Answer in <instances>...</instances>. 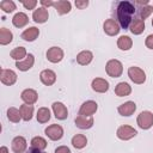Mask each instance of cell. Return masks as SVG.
Segmentation results:
<instances>
[{
	"label": "cell",
	"instance_id": "cell-42",
	"mask_svg": "<svg viewBox=\"0 0 153 153\" xmlns=\"http://www.w3.org/2000/svg\"><path fill=\"white\" fill-rule=\"evenodd\" d=\"M0 153H8V151H7V148H6L5 146H2V147L0 148Z\"/></svg>",
	"mask_w": 153,
	"mask_h": 153
},
{
	"label": "cell",
	"instance_id": "cell-7",
	"mask_svg": "<svg viewBox=\"0 0 153 153\" xmlns=\"http://www.w3.org/2000/svg\"><path fill=\"white\" fill-rule=\"evenodd\" d=\"M103 29H104V32L109 36H115L121 30L118 22H116L115 19H106L103 24Z\"/></svg>",
	"mask_w": 153,
	"mask_h": 153
},
{
	"label": "cell",
	"instance_id": "cell-19",
	"mask_svg": "<svg viewBox=\"0 0 153 153\" xmlns=\"http://www.w3.org/2000/svg\"><path fill=\"white\" fill-rule=\"evenodd\" d=\"M48 17H49V13H48V10L44 8V7H39L37 10L33 11L32 13V18L36 23H45L48 20Z\"/></svg>",
	"mask_w": 153,
	"mask_h": 153
},
{
	"label": "cell",
	"instance_id": "cell-6",
	"mask_svg": "<svg viewBox=\"0 0 153 153\" xmlns=\"http://www.w3.org/2000/svg\"><path fill=\"white\" fill-rule=\"evenodd\" d=\"M136 134H137V131L130 126H121L116 133L117 137L121 140H129V139L134 137Z\"/></svg>",
	"mask_w": 153,
	"mask_h": 153
},
{
	"label": "cell",
	"instance_id": "cell-4",
	"mask_svg": "<svg viewBox=\"0 0 153 153\" xmlns=\"http://www.w3.org/2000/svg\"><path fill=\"white\" fill-rule=\"evenodd\" d=\"M136 122L141 129H149L153 126V114L151 111H142L137 116Z\"/></svg>",
	"mask_w": 153,
	"mask_h": 153
},
{
	"label": "cell",
	"instance_id": "cell-35",
	"mask_svg": "<svg viewBox=\"0 0 153 153\" xmlns=\"http://www.w3.org/2000/svg\"><path fill=\"white\" fill-rule=\"evenodd\" d=\"M152 12H153V6H149V5L141 6V7L139 8V16H140V19L145 20L147 17L151 16Z\"/></svg>",
	"mask_w": 153,
	"mask_h": 153
},
{
	"label": "cell",
	"instance_id": "cell-5",
	"mask_svg": "<svg viewBox=\"0 0 153 153\" xmlns=\"http://www.w3.org/2000/svg\"><path fill=\"white\" fill-rule=\"evenodd\" d=\"M45 135L50 140L56 141V140H60L63 136V129L59 124H51L48 128H45Z\"/></svg>",
	"mask_w": 153,
	"mask_h": 153
},
{
	"label": "cell",
	"instance_id": "cell-18",
	"mask_svg": "<svg viewBox=\"0 0 153 153\" xmlns=\"http://www.w3.org/2000/svg\"><path fill=\"white\" fill-rule=\"evenodd\" d=\"M26 149V140L23 136H17L12 140V151L14 153H23Z\"/></svg>",
	"mask_w": 153,
	"mask_h": 153
},
{
	"label": "cell",
	"instance_id": "cell-20",
	"mask_svg": "<svg viewBox=\"0 0 153 153\" xmlns=\"http://www.w3.org/2000/svg\"><path fill=\"white\" fill-rule=\"evenodd\" d=\"M38 35H39V30L37 27H35V26H31V27H29V29H26V30L23 31L22 38L24 41L32 42V41H35L38 37Z\"/></svg>",
	"mask_w": 153,
	"mask_h": 153
},
{
	"label": "cell",
	"instance_id": "cell-33",
	"mask_svg": "<svg viewBox=\"0 0 153 153\" xmlns=\"http://www.w3.org/2000/svg\"><path fill=\"white\" fill-rule=\"evenodd\" d=\"M31 147L42 151V149H44L47 147V141L41 136H36V137H33L31 140Z\"/></svg>",
	"mask_w": 153,
	"mask_h": 153
},
{
	"label": "cell",
	"instance_id": "cell-2",
	"mask_svg": "<svg viewBox=\"0 0 153 153\" xmlns=\"http://www.w3.org/2000/svg\"><path fill=\"white\" fill-rule=\"evenodd\" d=\"M105 71L108 73L109 76L111 78H118L121 76L122 72H123V66L122 63L118 61V60H109L106 62V66H105Z\"/></svg>",
	"mask_w": 153,
	"mask_h": 153
},
{
	"label": "cell",
	"instance_id": "cell-3",
	"mask_svg": "<svg viewBox=\"0 0 153 153\" xmlns=\"http://www.w3.org/2000/svg\"><path fill=\"white\" fill-rule=\"evenodd\" d=\"M128 76L135 84H143L146 81V74H145V72L141 68L136 67V66L129 67V69H128Z\"/></svg>",
	"mask_w": 153,
	"mask_h": 153
},
{
	"label": "cell",
	"instance_id": "cell-12",
	"mask_svg": "<svg viewBox=\"0 0 153 153\" xmlns=\"http://www.w3.org/2000/svg\"><path fill=\"white\" fill-rule=\"evenodd\" d=\"M75 126L80 129H88L93 126V118H92V116L78 115L75 118Z\"/></svg>",
	"mask_w": 153,
	"mask_h": 153
},
{
	"label": "cell",
	"instance_id": "cell-26",
	"mask_svg": "<svg viewBox=\"0 0 153 153\" xmlns=\"http://www.w3.org/2000/svg\"><path fill=\"white\" fill-rule=\"evenodd\" d=\"M20 115H22V118L24 121H30L32 118V114H33V106L31 104H23L20 108Z\"/></svg>",
	"mask_w": 153,
	"mask_h": 153
},
{
	"label": "cell",
	"instance_id": "cell-29",
	"mask_svg": "<svg viewBox=\"0 0 153 153\" xmlns=\"http://www.w3.org/2000/svg\"><path fill=\"white\" fill-rule=\"evenodd\" d=\"M133 45V41L129 36H121L117 41V47L121 50H129Z\"/></svg>",
	"mask_w": 153,
	"mask_h": 153
},
{
	"label": "cell",
	"instance_id": "cell-37",
	"mask_svg": "<svg viewBox=\"0 0 153 153\" xmlns=\"http://www.w3.org/2000/svg\"><path fill=\"white\" fill-rule=\"evenodd\" d=\"M87 5H88V1L87 0H76L75 1V6L78 7V8H80V10H82V8H86L87 7Z\"/></svg>",
	"mask_w": 153,
	"mask_h": 153
},
{
	"label": "cell",
	"instance_id": "cell-36",
	"mask_svg": "<svg viewBox=\"0 0 153 153\" xmlns=\"http://www.w3.org/2000/svg\"><path fill=\"white\" fill-rule=\"evenodd\" d=\"M23 5H24V7H25V8H27V10H32V8H35V6L37 5V1H36V0L23 1Z\"/></svg>",
	"mask_w": 153,
	"mask_h": 153
},
{
	"label": "cell",
	"instance_id": "cell-28",
	"mask_svg": "<svg viewBox=\"0 0 153 153\" xmlns=\"http://www.w3.org/2000/svg\"><path fill=\"white\" fill-rule=\"evenodd\" d=\"M12 38H13V35L8 29H6V27H1L0 29V43L2 45H6V44L11 43Z\"/></svg>",
	"mask_w": 153,
	"mask_h": 153
},
{
	"label": "cell",
	"instance_id": "cell-24",
	"mask_svg": "<svg viewBox=\"0 0 153 153\" xmlns=\"http://www.w3.org/2000/svg\"><path fill=\"white\" fill-rule=\"evenodd\" d=\"M12 23L16 27H23L29 23V18L25 13L23 12H18L17 14H14V17L12 18Z\"/></svg>",
	"mask_w": 153,
	"mask_h": 153
},
{
	"label": "cell",
	"instance_id": "cell-1",
	"mask_svg": "<svg viewBox=\"0 0 153 153\" xmlns=\"http://www.w3.org/2000/svg\"><path fill=\"white\" fill-rule=\"evenodd\" d=\"M136 7L135 4L130 1H120L117 2L116 7V14H117V20L121 27L128 29L133 22V16L135 14Z\"/></svg>",
	"mask_w": 153,
	"mask_h": 153
},
{
	"label": "cell",
	"instance_id": "cell-23",
	"mask_svg": "<svg viewBox=\"0 0 153 153\" xmlns=\"http://www.w3.org/2000/svg\"><path fill=\"white\" fill-rule=\"evenodd\" d=\"M131 92V87L129 84L127 82H118L115 87V93L118 96V97H126V96H129Z\"/></svg>",
	"mask_w": 153,
	"mask_h": 153
},
{
	"label": "cell",
	"instance_id": "cell-10",
	"mask_svg": "<svg viewBox=\"0 0 153 153\" xmlns=\"http://www.w3.org/2000/svg\"><path fill=\"white\" fill-rule=\"evenodd\" d=\"M53 111L57 120H66L68 116V110H67L66 105H63L61 102L53 103Z\"/></svg>",
	"mask_w": 153,
	"mask_h": 153
},
{
	"label": "cell",
	"instance_id": "cell-34",
	"mask_svg": "<svg viewBox=\"0 0 153 153\" xmlns=\"http://www.w3.org/2000/svg\"><path fill=\"white\" fill-rule=\"evenodd\" d=\"M0 8L6 13H11L16 10V4L11 0H2L0 2Z\"/></svg>",
	"mask_w": 153,
	"mask_h": 153
},
{
	"label": "cell",
	"instance_id": "cell-22",
	"mask_svg": "<svg viewBox=\"0 0 153 153\" xmlns=\"http://www.w3.org/2000/svg\"><path fill=\"white\" fill-rule=\"evenodd\" d=\"M93 59V54L88 50H84V51H80L78 55H76V62L81 66H86L88 65Z\"/></svg>",
	"mask_w": 153,
	"mask_h": 153
},
{
	"label": "cell",
	"instance_id": "cell-21",
	"mask_svg": "<svg viewBox=\"0 0 153 153\" xmlns=\"http://www.w3.org/2000/svg\"><path fill=\"white\" fill-rule=\"evenodd\" d=\"M129 29H130L131 33H134V35H140V33H142L143 30H145V22H143L142 19H140V18L133 19V22H131Z\"/></svg>",
	"mask_w": 153,
	"mask_h": 153
},
{
	"label": "cell",
	"instance_id": "cell-8",
	"mask_svg": "<svg viewBox=\"0 0 153 153\" xmlns=\"http://www.w3.org/2000/svg\"><path fill=\"white\" fill-rule=\"evenodd\" d=\"M47 59L53 62V63H57L63 59V51L61 48L59 47H51L48 49L47 51Z\"/></svg>",
	"mask_w": 153,
	"mask_h": 153
},
{
	"label": "cell",
	"instance_id": "cell-38",
	"mask_svg": "<svg viewBox=\"0 0 153 153\" xmlns=\"http://www.w3.org/2000/svg\"><path fill=\"white\" fill-rule=\"evenodd\" d=\"M145 44L148 49H153V35H148L146 41H145Z\"/></svg>",
	"mask_w": 153,
	"mask_h": 153
},
{
	"label": "cell",
	"instance_id": "cell-9",
	"mask_svg": "<svg viewBox=\"0 0 153 153\" xmlns=\"http://www.w3.org/2000/svg\"><path fill=\"white\" fill-rule=\"evenodd\" d=\"M97 108H98V105H97L96 102L87 100V102H85L81 105V108L79 110V115H82V116H92L97 111Z\"/></svg>",
	"mask_w": 153,
	"mask_h": 153
},
{
	"label": "cell",
	"instance_id": "cell-25",
	"mask_svg": "<svg viewBox=\"0 0 153 153\" xmlns=\"http://www.w3.org/2000/svg\"><path fill=\"white\" fill-rule=\"evenodd\" d=\"M54 7L56 8L59 14H66L71 11V2L67 0H60L54 2Z\"/></svg>",
	"mask_w": 153,
	"mask_h": 153
},
{
	"label": "cell",
	"instance_id": "cell-17",
	"mask_svg": "<svg viewBox=\"0 0 153 153\" xmlns=\"http://www.w3.org/2000/svg\"><path fill=\"white\" fill-rule=\"evenodd\" d=\"M33 62H35L33 55H32V54H29V55H26L25 60H23V61H17L16 67H17L19 71L25 72V71H29V69L33 66Z\"/></svg>",
	"mask_w": 153,
	"mask_h": 153
},
{
	"label": "cell",
	"instance_id": "cell-11",
	"mask_svg": "<svg viewBox=\"0 0 153 153\" xmlns=\"http://www.w3.org/2000/svg\"><path fill=\"white\" fill-rule=\"evenodd\" d=\"M0 79L5 85H13L17 81V74L11 69H1Z\"/></svg>",
	"mask_w": 153,
	"mask_h": 153
},
{
	"label": "cell",
	"instance_id": "cell-27",
	"mask_svg": "<svg viewBox=\"0 0 153 153\" xmlns=\"http://www.w3.org/2000/svg\"><path fill=\"white\" fill-rule=\"evenodd\" d=\"M86 143H87V139H86V136L82 135V134H76V135H74V136L72 137V145H73L75 148H78V149L84 148V147L86 146Z\"/></svg>",
	"mask_w": 153,
	"mask_h": 153
},
{
	"label": "cell",
	"instance_id": "cell-41",
	"mask_svg": "<svg viewBox=\"0 0 153 153\" xmlns=\"http://www.w3.org/2000/svg\"><path fill=\"white\" fill-rule=\"evenodd\" d=\"M25 153H42V152H41L39 149H36V148H32V147H31V148H30L27 152H25Z\"/></svg>",
	"mask_w": 153,
	"mask_h": 153
},
{
	"label": "cell",
	"instance_id": "cell-30",
	"mask_svg": "<svg viewBox=\"0 0 153 153\" xmlns=\"http://www.w3.org/2000/svg\"><path fill=\"white\" fill-rule=\"evenodd\" d=\"M50 120V111L48 108H39L37 111V121L39 123H47Z\"/></svg>",
	"mask_w": 153,
	"mask_h": 153
},
{
	"label": "cell",
	"instance_id": "cell-32",
	"mask_svg": "<svg viewBox=\"0 0 153 153\" xmlns=\"http://www.w3.org/2000/svg\"><path fill=\"white\" fill-rule=\"evenodd\" d=\"M7 118L13 123H18L20 121V118H22L20 110H18L17 108H10L7 110Z\"/></svg>",
	"mask_w": 153,
	"mask_h": 153
},
{
	"label": "cell",
	"instance_id": "cell-31",
	"mask_svg": "<svg viewBox=\"0 0 153 153\" xmlns=\"http://www.w3.org/2000/svg\"><path fill=\"white\" fill-rule=\"evenodd\" d=\"M10 55H11L12 59H14V60H17V61H20L22 59L26 57V49H25L24 47H17V48H14V49L10 53Z\"/></svg>",
	"mask_w": 153,
	"mask_h": 153
},
{
	"label": "cell",
	"instance_id": "cell-13",
	"mask_svg": "<svg viewBox=\"0 0 153 153\" xmlns=\"http://www.w3.org/2000/svg\"><path fill=\"white\" fill-rule=\"evenodd\" d=\"M39 79H41V81H42L44 85L50 86V85H53V84L56 81V74H55L51 69H44V71L41 72Z\"/></svg>",
	"mask_w": 153,
	"mask_h": 153
},
{
	"label": "cell",
	"instance_id": "cell-39",
	"mask_svg": "<svg viewBox=\"0 0 153 153\" xmlns=\"http://www.w3.org/2000/svg\"><path fill=\"white\" fill-rule=\"evenodd\" d=\"M55 153H71V151L66 146H60V147H57L55 149Z\"/></svg>",
	"mask_w": 153,
	"mask_h": 153
},
{
	"label": "cell",
	"instance_id": "cell-16",
	"mask_svg": "<svg viewBox=\"0 0 153 153\" xmlns=\"http://www.w3.org/2000/svg\"><path fill=\"white\" fill-rule=\"evenodd\" d=\"M135 110H136V104L134 102H130V100L118 106V112L122 116H130L134 114Z\"/></svg>",
	"mask_w": 153,
	"mask_h": 153
},
{
	"label": "cell",
	"instance_id": "cell-14",
	"mask_svg": "<svg viewBox=\"0 0 153 153\" xmlns=\"http://www.w3.org/2000/svg\"><path fill=\"white\" fill-rule=\"evenodd\" d=\"M92 88L93 91L96 92H99V93H104L109 90V82L105 80V79H102V78H96L92 80Z\"/></svg>",
	"mask_w": 153,
	"mask_h": 153
},
{
	"label": "cell",
	"instance_id": "cell-40",
	"mask_svg": "<svg viewBox=\"0 0 153 153\" xmlns=\"http://www.w3.org/2000/svg\"><path fill=\"white\" fill-rule=\"evenodd\" d=\"M41 4H42L43 6H48V7H49V6H54V2L50 1V0H48V1H47V0H41Z\"/></svg>",
	"mask_w": 153,
	"mask_h": 153
},
{
	"label": "cell",
	"instance_id": "cell-15",
	"mask_svg": "<svg viewBox=\"0 0 153 153\" xmlns=\"http://www.w3.org/2000/svg\"><path fill=\"white\" fill-rule=\"evenodd\" d=\"M20 97H22V99L25 102V104H31V105H32L33 103L37 102L38 94H37V92H36L35 90H32V88H26V90H24V91L22 92Z\"/></svg>",
	"mask_w": 153,
	"mask_h": 153
},
{
	"label": "cell",
	"instance_id": "cell-43",
	"mask_svg": "<svg viewBox=\"0 0 153 153\" xmlns=\"http://www.w3.org/2000/svg\"><path fill=\"white\" fill-rule=\"evenodd\" d=\"M152 25H153V19H152Z\"/></svg>",
	"mask_w": 153,
	"mask_h": 153
}]
</instances>
